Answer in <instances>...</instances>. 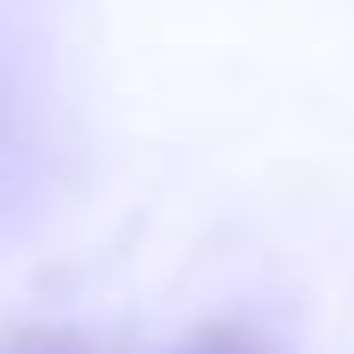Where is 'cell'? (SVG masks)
Masks as SVG:
<instances>
[{"label":"cell","mask_w":354,"mask_h":354,"mask_svg":"<svg viewBox=\"0 0 354 354\" xmlns=\"http://www.w3.org/2000/svg\"><path fill=\"white\" fill-rule=\"evenodd\" d=\"M187 354H268L255 336H243V330H224V336H199Z\"/></svg>","instance_id":"6da1fadb"},{"label":"cell","mask_w":354,"mask_h":354,"mask_svg":"<svg viewBox=\"0 0 354 354\" xmlns=\"http://www.w3.org/2000/svg\"><path fill=\"white\" fill-rule=\"evenodd\" d=\"M6 354H75L62 336H31V342H12Z\"/></svg>","instance_id":"7a4b0ae2"}]
</instances>
